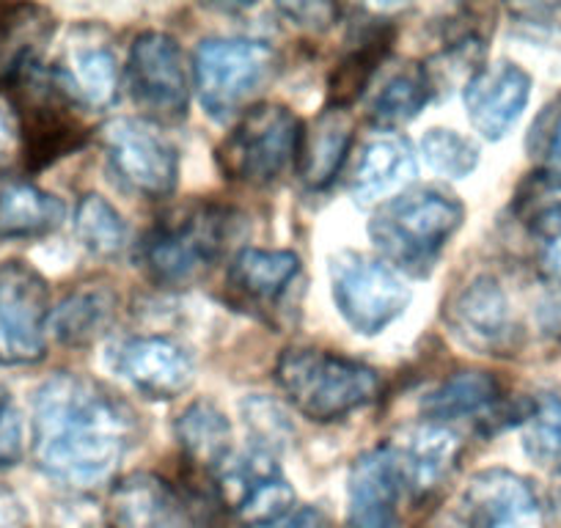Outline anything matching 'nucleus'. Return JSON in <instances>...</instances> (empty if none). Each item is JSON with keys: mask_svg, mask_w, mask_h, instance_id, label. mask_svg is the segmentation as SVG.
I'll return each instance as SVG.
<instances>
[{"mask_svg": "<svg viewBox=\"0 0 561 528\" xmlns=\"http://www.w3.org/2000/svg\"><path fill=\"white\" fill-rule=\"evenodd\" d=\"M451 331L466 347L488 355H510L520 342V325L510 295L495 278L479 276L460 289L446 311Z\"/></svg>", "mask_w": 561, "mask_h": 528, "instance_id": "obj_14", "label": "nucleus"}, {"mask_svg": "<svg viewBox=\"0 0 561 528\" xmlns=\"http://www.w3.org/2000/svg\"><path fill=\"white\" fill-rule=\"evenodd\" d=\"M280 12L295 18L300 25H317V28H322V25L331 23L336 9L322 7V3H304V7H280Z\"/></svg>", "mask_w": 561, "mask_h": 528, "instance_id": "obj_40", "label": "nucleus"}, {"mask_svg": "<svg viewBox=\"0 0 561 528\" xmlns=\"http://www.w3.org/2000/svg\"><path fill=\"white\" fill-rule=\"evenodd\" d=\"M50 295L25 262L0 264V366L36 364L45 355Z\"/></svg>", "mask_w": 561, "mask_h": 528, "instance_id": "obj_11", "label": "nucleus"}, {"mask_svg": "<svg viewBox=\"0 0 561 528\" xmlns=\"http://www.w3.org/2000/svg\"><path fill=\"white\" fill-rule=\"evenodd\" d=\"M523 449L537 466L561 471V400L542 397L523 422Z\"/></svg>", "mask_w": 561, "mask_h": 528, "instance_id": "obj_33", "label": "nucleus"}, {"mask_svg": "<svg viewBox=\"0 0 561 528\" xmlns=\"http://www.w3.org/2000/svg\"><path fill=\"white\" fill-rule=\"evenodd\" d=\"M113 375L127 380L149 400H174L193 382V360L163 336H133L111 344L105 355Z\"/></svg>", "mask_w": 561, "mask_h": 528, "instance_id": "obj_13", "label": "nucleus"}, {"mask_svg": "<svg viewBox=\"0 0 561 528\" xmlns=\"http://www.w3.org/2000/svg\"><path fill=\"white\" fill-rule=\"evenodd\" d=\"M234 229L237 215L224 204H191L147 231L138 248V262L158 287H191L224 259Z\"/></svg>", "mask_w": 561, "mask_h": 528, "instance_id": "obj_2", "label": "nucleus"}, {"mask_svg": "<svg viewBox=\"0 0 561 528\" xmlns=\"http://www.w3.org/2000/svg\"><path fill=\"white\" fill-rule=\"evenodd\" d=\"M78 91L85 107H105L116 100L118 91V61L113 50L102 42L83 36L69 47L67 64H58Z\"/></svg>", "mask_w": 561, "mask_h": 528, "instance_id": "obj_28", "label": "nucleus"}, {"mask_svg": "<svg viewBox=\"0 0 561 528\" xmlns=\"http://www.w3.org/2000/svg\"><path fill=\"white\" fill-rule=\"evenodd\" d=\"M331 289L339 314L364 336L386 331L413 298L391 264L353 251L331 259Z\"/></svg>", "mask_w": 561, "mask_h": 528, "instance_id": "obj_9", "label": "nucleus"}, {"mask_svg": "<svg viewBox=\"0 0 561 528\" xmlns=\"http://www.w3.org/2000/svg\"><path fill=\"white\" fill-rule=\"evenodd\" d=\"M174 429L187 460L213 477L234 457L231 455V424L213 402H193L176 418Z\"/></svg>", "mask_w": 561, "mask_h": 528, "instance_id": "obj_26", "label": "nucleus"}, {"mask_svg": "<svg viewBox=\"0 0 561 528\" xmlns=\"http://www.w3.org/2000/svg\"><path fill=\"white\" fill-rule=\"evenodd\" d=\"M421 154L430 163V169L438 171L440 176H449V180H462L479 165L477 144L446 127L430 129L421 141Z\"/></svg>", "mask_w": 561, "mask_h": 528, "instance_id": "obj_34", "label": "nucleus"}, {"mask_svg": "<svg viewBox=\"0 0 561 528\" xmlns=\"http://www.w3.org/2000/svg\"><path fill=\"white\" fill-rule=\"evenodd\" d=\"M53 34V18L42 7H0V85L14 80L34 61Z\"/></svg>", "mask_w": 561, "mask_h": 528, "instance_id": "obj_25", "label": "nucleus"}, {"mask_svg": "<svg viewBox=\"0 0 561 528\" xmlns=\"http://www.w3.org/2000/svg\"><path fill=\"white\" fill-rule=\"evenodd\" d=\"M64 215L67 207L61 198L31 182L0 185V240L45 237L64 223Z\"/></svg>", "mask_w": 561, "mask_h": 528, "instance_id": "obj_24", "label": "nucleus"}, {"mask_svg": "<svg viewBox=\"0 0 561 528\" xmlns=\"http://www.w3.org/2000/svg\"><path fill=\"white\" fill-rule=\"evenodd\" d=\"M113 317H116V298L107 289H78L50 311L47 331L61 344L78 347L102 336L105 328H111Z\"/></svg>", "mask_w": 561, "mask_h": 528, "instance_id": "obj_29", "label": "nucleus"}, {"mask_svg": "<svg viewBox=\"0 0 561 528\" xmlns=\"http://www.w3.org/2000/svg\"><path fill=\"white\" fill-rule=\"evenodd\" d=\"M501 402H504V388L490 371H460L430 391L421 408L430 422L438 424H449L455 418L495 422L499 416H510Z\"/></svg>", "mask_w": 561, "mask_h": 528, "instance_id": "obj_20", "label": "nucleus"}, {"mask_svg": "<svg viewBox=\"0 0 561 528\" xmlns=\"http://www.w3.org/2000/svg\"><path fill=\"white\" fill-rule=\"evenodd\" d=\"M215 490L220 504L248 528L275 520L293 509L295 501L293 487L275 466V457L256 446L245 455L231 457L215 473Z\"/></svg>", "mask_w": 561, "mask_h": 528, "instance_id": "obj_12", "label": "nucleus"}, {"mask_svg": "<svg viewBox=\"0 0 561 528\" xmlns=\"http://www.w3.org/2000/svg\"><path fill=\"white\" fill-rule=\"evenodd\" d=\"M9 136H12V129H9V118L3 116V111H0V152L9 147Z\"/></svg>", "mask_w": 561, "mask_h": 528, "instance_id": "obj_42", "label": "nucleus"}, {"mask_svg": "<svg viewBox=\"0 0 561 528\" xmlns=\"http://www.w3.org/2000/svg\"><path fill=\"white\" fill-rule=\"evenodd\" d=\"M12 89L25 165L31 171L47 169L89 141L85 105L61 67L34 61L14 80Z\"/></svg>", "mask_w": 561, "mask_h": 528, "instance_id": "obj_4", "label": "nucleus"}, {"mask_svg": "<svg viewBox=\"0 0 561 528\" xmlns=\"http://www.w3.org/2000/svg\"><path fill=\"white\" fill-rule=\"evenodd\" d=\"M462 218L466 209L455 196L435 187H415L377 209L369 234L382 262L410 276H427Z\"/></svg>", "mask_w": 561, "mask_h": 528, "instance_id": "obj_3", "label": "nucleus"}, {"mask_svg": "<svg viewBox=\"0 0 561 528\" xmlns=\"http://www.w3.org/2000/svg\"><path fill=\"white\" fill-rule=\"evenodd\" d=\"M402 457L404 482L410 493H433L455 466L460 455V435L438 422L421 424L408 435L402 446H397Z\"/></svg>", "mask_w": 561, "mask_h": 528, "instance_id": "obj_23", "label": "nucleus"}, {"mask_svg": "<svg viewBox=\"0 0 561 528\" xmlns=\"http://www.w3.org/2000/svg\"><path fill=\"white\" fill-rule=\"evenodd\" d=\"M353 141V122L342 107H325L309 127H304L298 149L300 180L320 191L328 187L342 171Z\"/></svg>", "mask_w": 561, "mask_h": 528, "instance_id": "obj_22", "label": "nucleus"}, {"mask_svg": "<svg viewBox=\"0 0 561 528\" xmlns=\"http://www.w3.org/2000/svg\"><path fill=\"white\" fill-rule=\"evenodd\" d=\"M300 259L293 251H267V248H245L234 256L229 267V289L240 303L275 306L298 278Z\"/></svg>", "mask_w": 561, "mask_h": 528, "instance_id": "obj_21", "label": "nucleus"}, {"mask_svg": "<svg viewBox=\"0 0 561 528\" xmlns=\"http://www.w3.org/2000/svg\"><path fill=\"white\" fill-rule=\"evenodd\" d=\"M107 169L124 191L140 198H165L180 180L176 147L149 118L122 116L102 129Z\"/></svg>", "mask_w": 561, "mask_h": 528, "instance_id": "obj_8", "label": "nucleus"}, {"mask_svg": "<svg viewBox=\"0 0 561 528\" xmlns=\"http://www.w3.org/2000/svg\"><path fill=\"white\" fill-rule=\"evenodd\" d=\"M393 42V28L388 25H375L364 31L358 47L344 58L331 78V91H328V107H342L347 111L355 100L366 91L369 80L375 78L377 67L388 56V47Z\"/></svg>", "mask_w": 561, "mask_h": 528, "instance_id": "obj_30", "label": "nucleus"}, {"mask_svg": "<svg viewBox=\"0 0 561 528\" xmlns=\"http://www.w3.org/2000/svg\"><path fill=\"white\" fill-rule=\"evenodd\" d=\"M111 528H202V512L191 495L158 473H133L107 498Z\"/></svg>", "mask_w": 561, "mask_h": 528, "instance_id": "obj_15", "label": "nucleus"}, {"mask_svg": "<svg viewBox=\"0 0 561 528\" xmlns=\"http://www.w3.org/2000/svg\"><path fill=\"white\" fill-rule=\"evenodd\" d=\"M515 213L534 237L561 242V171H537L520 185Z\"/></svg>", "mask_w": 561, "mask_h": 528, "instance_id": "obj_31", "label": "nucleus"}, {"mask_svg": "<svg viewBox=\"0 0 561 528\" xmlns=\"http://www.w3.org/2000/svg\"><path fill=\"white\" fill-rule=\"evenodd\" d=\"M531 152L550 160L553 165H561V100H556L534 124Z\"/></svg>", "mask_w": 561, "mask_h": 528, "instance_id": "obj_36", "label": "nucleus"}, {"mask_svg": "<svg viewBox=\"0 0 561 528\" xmlns=\"http://www.w3.org/2000/svg\"><path fill=\"white\" fill-rule=\"evenodd\" d=\"M253 528H328V520L314 506H300V509H289L280 517H275V520Z\"/></svg>", "mask_w": 561, "mask_h": 528, "instance_id": "obj_37", "label": "nucleus"}, {"mask_svg": "<svg viewBox=\"0 0 561 528\" xmlns=\"http://www.w3.org/2000/svg\"><path fill=\"white\" fill-rule=\"evenodd\" d=\"M75 231H78L80 242L89 248L91 253L100 256H113L127 245L129 229L124 223L122 215L116 213L111 202H105L96 193H89L83 202L78 204L75 213Z\"/></svg>", "mask_w": 561, "mask_h": 528, "instance_id": "obj_32", "label": "nucleus"}, {"mask_svg": "<svg viewBox=\"0 0 561 528\" xmlns=\"http://www.w3.org/2000/svg\"><path fill=\"white\" fill-rule=\"evenodd\" d=\"M468 528H545L537 493L523 477L501 468L477 473L462 495Z\"/></svg>", "mask_w": 561, "mask_h": 528, "instance_id": "obj_17", "label": "nucleus"}, {"mask_svg": "<svg viewBox=\"0 0 561 528\" xmlns=\"http://www.w3.org/2000/svg\"><path fill=\"white\" fill-rule=\"evenodd\" d=\"M545 264H548V271L553 273L556 278H561V242H556V245L550 248L548 259H545Z\"/></svg>", "mask_w": 561, "mask_h": 528, "instance_id": "obj_41", "label": "nucleus"}, {"mask_svg": "<svg viewBox=\"0 0 561 528\" xmlns=\"http://www.w3.org/2000/svg\"><path fill=\"white\" fill-rule=\"evenodd\" d=\"M415 154L408 138L397 133H382L364 144L350 171V193L358 204H375L397 193L404 182L413 180Z\"/></svg>", "mask_w": 561, "mask_h": 528, "instance_id": "obj_19", "label": "nucleus"}, {"mask_svg": "<svg viewBox=\"0 0 561 528\" xmlns=\"http://www.w3.org/2000/svg\"><path fill=\"white\" fill-rule=\"evenodd\" d=\"M138 438L133 411L89 377L53 375L34 397V457L50 482L94 490Z\"/></svg>", "mask_w": 561, "mask_h": 528, "instance_id": "obj_1", "label": "nucleus"}, {"mask_svg": "<svg viewBox=\"0 0 561 528\" xmlns=\"http://www.w3.org/2000/svg\"><path fill=\"white\" fill-rule=\"evenodd\" d=\"M433 96L435 85L427 67L404 64V67L393 69L391 78L371 94L369 107H366V118L377 129L402 127L410 118L419 116Z\"/></svg>", "mask_w": 561, "mask_h": 528, "instance_id": "obj_27", "label": "nucleus"}, {"mask_svg": "<svg viewBox=\"0 0 561 528\" xmlns=\"http://www.w3.org/2000/svg\"><path fill=\"white\" fill-rule=\"evenodd\" d=\"M124 80L135 105L149 113V122H174L187 113L191 72L174 36L158 31L140 34L129 47Z\"/></svg>", "mask_w": 561, "mask_h": 528, "instance_id": "obj_10", "label": "nucleus"}, {"mask_svg": "<svg viewBox=\"0 0 561 528\" xmlns=\"http://www.w3.org/2000/svg\"><path fill=\"white\" fill-rule=\"evenodd\" d=\"M298 116L284 105H253L218 147L220 171L242 185H270L298 160Z\"/></svg>", "mask_w": 561, "mask_h": 528, "instance_id": "obj_6", "label": "nucleus"}, {"mask_svg": "<svg viewBox=\"0 0 561 528\" xmlns=\"http://www.w3.org/2000/svg\"><path fill=\"white\" fill-rule=\"evenodd\" d=\"M275 380L293 408L311 422H339L369 405L380 377L366 364L328 349H287L275 364Z\"/></svg>", "mask_w": 561, "mask_h": 528, "instance_id": "obj_5", "label": "nucleus"}, {"mask_svg": "<svg viewBox=\"0 0 561 528\" xmlns=\"http://www.w3.org/2000/svg\"><path fill=\"white\" fill-rule=\"evenodd\" d=\"M404 468L397 446L386 444L355 460L347 482L350 528H399Z\"/></svg>", "mask_w": 561, "mask_h": 528, "instance_id": "obj_16", "label": "nucleus"}, {"mask_svg": "<svg viewBox=\"0 0 561 528\" xmlns=\"http://www.w3.org/2000/svg\"><path fill=\"white\" fill-rule=\"evenodd\" d=\"M23 460V416L7 391H0V468Z\"/></svg>", "mask_w": 561, "mask_h": 528, "instance_id": "obj_35", "label": "nucleus"}, {"mask_svg": "<svg viewBox=\"0 0 561 528\" xmlns=\"http://www.w3.org/2000/svg\"><path fill=\"white\" fill-rule=\"evenodd\" d=\"M28 512L18 493L0 484V528H28Z\"/></svg>", "mask_w": 561, "mask_h": 528, "instance_id": "obj_38", "label": "nucleus"}, {"mask_svg": "<svg viewBox=\"0 0 561 528\" xmlns=\"http://www.w3.org/2000/svg\"><path fill=\"white\" fill-rule=\"evenodd\" d=\"M278 69V56L256 39H204L193 56L198 100L213 118H229L251 102Z\"/></svg>", "mask_w": 561, "mask_h": 528, "instance_id": "obj_7", "label": "nucleus"}, {"mask_svg": "<svg viewBox=\"0 0 561 528\" xmlns=\"http://www.w3.org/2000/svg\"><path fill=\"white\" fill-rule=\"evenodd\" d=\"M537 322L542 333L561 338V292H548L537 303Z\"/></svg>", "mask_w": 561, "mask_h": 528, "instance_id": "obj_39", "label": "nucleus"}, {"mask_svg": "<svg viewBox=\"0 0 561 528\" xmlns=\"http://www.w3.org/2000/svg\"><path fill=\"white\" fill-rule=\"evenodd\" d=\"M531 96V78L517 64L501 61L482 67L466 83V111L473 129L488 141H499L515 127Z\"/></svg>", "mask_w": 561, "mask_h": 528, "instance_id": "obj_18", "label": "nucleus"}]
</instances>
